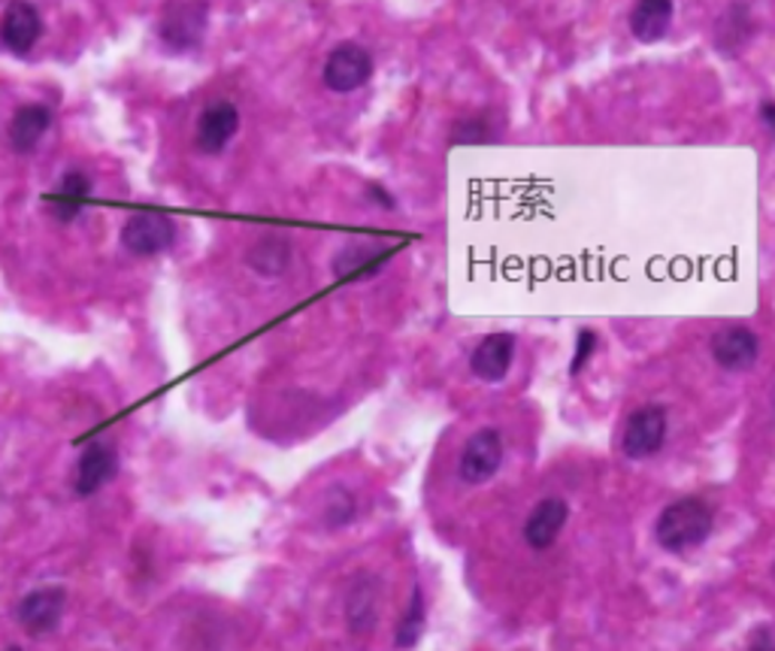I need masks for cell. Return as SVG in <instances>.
Returning <instances> with one entry per match:
<instances>
[{"label":"cell","instance_id":"obj_5","mask_svg":"<svg viewBox=\"0 0 775 651\" xmlns=\"http://www.w3.org/2000/svg\"><path fill=\"white\" fill-rule=\"evenodd\" d=\"M667 440V410L648 403L642 410H636L625 424V436H621V452L630 461H646V457L657 455L660 445Z\"/></svg>","mask_w":775,"mask_h":651},{"label":"cell","instance_id":"obj_9","mask_svg":"<svg viewBox=\"0 0 775 651\" xmlns=\"http://www.w3.org/2000/svg\"><path fill=\"white\" fill-rule=\"evenodd\" d=\"M43 37V16L31 0H10L0 19V43L12 55H28Z\"/></svg>","mask_w":775,"mask_h":651},{"label":"cell","instance_id":"obj_3","mask_svg":"<svg viewBox=\"0 0 775 651\" xmlns=\"http://www.w3.org/2000/svg\"><path fill=\"white\" fill-rule=\"evenodd\" d=\"M176 243V221L164 213H134L121 225V246L137 258H155L173 249Z\"/></svg>","mask_w":775,"mask_h":651},{"label":"cell","instance_id":"obj_19","mask_svg":"<svg viewBox=\"0 0 775 651\" xmlns=\"http://www.w3.org/2000/svg\"><path fill=\"white\" fill-rule=\"evenodd\" d=\"M291 255H294V249H291L288 237H282V234H264V237L252 243L246 260L248 267L255 273H261V276H279V273L288 270Z\"/></svg>","mask_w":775,"mask_h":651},{"label":"cell","instance_id":"obj_26","mask_svg":"<svg viewBox=\"0 0 775 651\" xmlns=\"http://www.w3.org/2000/svg\"><path fill=\"white\" fill-rule=\"evenodd\" d=\"M773 410H775V388H773Z\"/></svg>","mask_w":775,"mask_h":651},{"label":"cell","instance_id":"obj_8","mask_svg":"<svg viewBox=\"0 0 775 651\" xmlns=\"http://www.w3.org/2000/svg\"><path fill=\"white\" fill-rule=\"evenodd\" d=\"M65 609H67L65 588L46 585L31 591V594H24V600L19 603V609H16V615H19V624L24 628V633H31V637H46V633H52V630L61 624V619H65Z\"/></svg>","mask_w":775,"mask_h":651},{"label":"cell","instance_id":"obj_11","mask_svg":"<svg viewBox=\"0 0 775 651\" xmlns=\"http://www.w3.org/2000/svg\"><path fill=\"white\" fill-rule=\"evenodd\" d=\"M712 358L715 364L730 373H743L757 364L761 355V339L748 327H724L712 337Z\"/></svg>","mask_w":775,"mask_h":651},{"label":"cell","instance_id":"obj_10","mask_svg":"<svg viewBox=\"0 0 775 651\" xmlns=\"http://www.w3.org/2000/svg\"><path fill=\"white\" fill-rule=\"evenodd\" d=\"M239 130V109L227 100H218V103H209V107L200 112L197 119V134H194V142L204 155H218L225 152L227 142L237 137Z\"/></svg>","mask_w":775,"mask_h":651},{"label":"cell","instance_id":"obj_23","mask_svg":"<svg viewBox=\"0 0 775 651\" xmlns=\"http://www.w3.org/2000/svg\"><path fill=\"white\" fill-rule=\"evenodd\" d=\"M494 140V128L488 125L484 119H463L454 125L452 130V142H458V146H470V142H491Z\"/></svg>","mask_w":775,"mask_h":651},{"label":"cell","instance_id":"obj_22","mask_svg":"<svg viewBox=\"0 0 775 651\" xmlns=\"http://www.w3.org/2000/svg\"><path fill=\"white\" fill-rule=\"evenodd\" d=\"M352 519H355V497L345 489L331 491V494H327V503H324V521H327V527H345Z\"/></svg>","mask_w":775,"mask_h":651},{"label":"cell","instance_id":"obj_16","mask_svg":"<svg viewBox=\"0 0 775 651\" xmlns=\"http://www.w3.org/2000/svg\"><path fill=\"white\" fill-rule=\"evenodd\" d=\"M49 128H52V112H49V107H43V103H28V107H19L10 121L12 149L22 155L33 152Z\"/></svg>","mask_w":775,"mask_h":651},{"label":"cell","instance_id":"obj_13","mask_svg":"<svg viewBox=\"0 0 775 651\" xmlns=\"http://www.w3.org/2000/svg\"><path fill=\"white\" fill-rule=\"evenodd\" d=\"M516 361V337L512 334H488L470 355V369L475 379L503 382Z\"/></svg>","mask_w":775,"mask_h":651},{"label":"cell","instance_id":"obj_4","mask_svg":"<svg viewBox=\"0 0 775 651\" xmlns=\"http://www.w3.org/2000/svg\"><path fill=\"white\" fill-rule=\"evenodd\" d=\"M373 77V55L366 52L361 43H340L324 61L322 79L324 86L336 95H352L364 88Z\"/></svg>","mask_w":775,"mask_h":651},{"label":"cell","instance_id":"obj_24","mask_svg":"<svg viewBox=\"0 0 775 651\" xmlns=\"http://www.w3.org/2000/svg\"><path fill=\"white\" fill-rule=\"evenodd\" d=\"M593 352H597V334H593V331H581L579 339H576V355H572L570 361L572 376H579L581 369H585V364L593 358Z\"/></svg>","mask_w":775,"mask_h":651},{"label":"cell","instance_id":"obj_25","mask_svg":"<svg viewBox=\"0 0 775 651\" xmlns=\"http://www.w3.org/2000/svg\"><path fill=\"white\" fill-rule=\"evenodd\" d=\"M761 119H764L766 128L775 130V100H769V103H764V107H761Z\"/></svg>","mask_w":775,"mask_h":651},{"label":"cell","instance_id":"obj_6","mask_svg":"<svg viewBox=\"0 0 775 651\" xmlns=\"http://www.w3.org/2000/svg\"><path fill=\"white\" fill-rule=\"evenodd\" d=\"M503 464V436L497 427H482L475 431L461 452L458 473L467 485H484Z\"/></svg>","mask_w":775,"mask_h":651},{"label":"cell","instance_id":"obj_17","mask_svg":"<svg viewBox=\"0 0 775 651\" xmlns=\"http://www.w3.org/2000/svg\"><path fill=\"white\" fill-rule=\"evenodd\" d=\"M345 619H349V630L352 633H370L376 628L379 619V579L373 575H361L349 600H345Z\"/></svg>","mask_w":775,"mask_h":651},{"label":"cell","instance_id":"obj_2","mask_svg":"<svg viewBox=\"0 0 775 651\" xmlns=\"http://www.w3.org/2000/svg\"><path fill=\"white\" fill-rule=\"evenodd\" d=\"M209 28V3L206 0H170L158 22V37L170 52H194L204 43Z\"/></svg>","mask_w":775,"mask_h":651},{"label":"cell","instance_id":"obj_1","mask_svg":"<svg viewBox=\"0 0 775 651\" xmlns=\"http://www.w3.org/2000/svg\"><path fill=\"white\" fill-rule=\"evenodd\" d=\"M712 527H715V515L709 503H703L700 497H681L657 515L655 536L660 549L681 554L700 549L709 540Z\"/></svg>","mask_w":775,"mask_h":651},{"label":"cell","instance_id":"obj_20","mask_svg":"<svg viewBox=\"0 0 775 651\" xmlns=\"http://www.w3.org/2000/svg\"><path fill=\"white\" fill-rule=\"evenodd\" d=\"M88 195H91V179L86 174H79V170H70L58 185V191L49 197V213L58 221H73L86 207Z\"/></svg>","mask_w":775,"mask_h":651},{"label":"cell","instance_id":"obj_7","mask_svg":"<svg viewBox=\"0 0 775 651\" xmlns=\"http://www.w3.org/2000/svg\"><path fill=\"white\" fill-rule=\"evenodd\" d=\"M116 473H119V448L107 440H95L82 448V455L76 461L73 491L79 497H91L104 485H109Z\"/></svg>","mask_w":775,"mask_h":651},{"label":"cell","instance_id":"obj_14","mask_svg":"<svg viewBox=\"0 0 775 651\" xmlns=\"http://www.w3.org/2000/svg\"><path fill=\"white\" fill-rule=\"evenodd\" d=\"M567 519H570V506H567V500H560V497L539 500L537 506H533V512L528 515V521H524V540H528L530 549H537V552L551 549L555 540L560 536V531H563Z\"/></svg>","mask_w":775,"mask_h":651},{"label":"cell","instance_id":"obj_15","mask_svg":"<svg viewBox=\"0 0 775 651\" xmlns=\"http://www.w3.org/2000/svg\"><path fill=\"white\" fill-rule=\"evenodd\" d=\"M754 37V16L745 3H730L727 10L718 16L715 22V46L722 49L727 58L739 55Z\"/></svg>","mask_w":775,"mask_h":651},{"label":"cell","instance_id":"obj_21","mask_svg":"<svg viewBox=\"0 0 775 651\" xmlns=\"http://www.w3.org/2000/svg\"><path fill=\"white\" fill-rule=\"evenodd\" d=\"M424 619H428V612H424V594H421V588H415V591H412L410 609H406V615H403V621H400V628H398L400 649H412V645L421 640V633H424Z\"/></svg>","mask_w":775,"mask_h":651},{"label":"cell","instance_id":"obj_18","mask_svg":"<svg viewBox=\"0 0 775 651\" xmlns=\"http://www.w3.org/2000/svg\"><path fill=\"white\" fill-rule=\"evenodd\" d=\"M673 24V0H636L630 12V31L639 43L664 40Z\"/></svg>","mask_w":775,"mask_h":651},{"label":"cell","instance_id":"obj_12","mask_svg":"<svg viewBox=\"0 0 775 651\" xmlns=\"http://www.w3.org/2000/svg\"><path fill=\"white\" fill-rule=\"evenodd\" d=\"M391 255H394V246H382V243H370V239H352L334 255V276L355 283L361 276H373L379 267H385Z\"/></svg>","mask_w":775,"mask_h":651}]
</instances>
